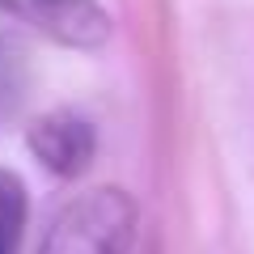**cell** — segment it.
I'll return each mask as SVG.
<instances>
[{"label": "cell", "instance_id": "cell-4", "mask_svg": "<svg viewBox=\"0 0 254 254\" xmlns=\"http://www.w3.org/2000/svg\"><path fill=\"white\" fill-rule=\"evenodd\" d=\"M26 216H30L26 182L13 170H0V254H17L21 233H26Z\"/></svg>", "mask_w": 254, "mask_h": 254}, {"label": "cell", "instance_id": "cell-5", "mask_svg": "<svg viewBox=\"0 0 254 254\" xmlns=\"http://www.w3.org/2000/svg\"><path fill=\"white\" fill-rule=\"evenodd\" d=\"M21 89H26V64H21V51L0 38V115H13V110H17Z\"/></svg>", "mask_w": 254, "mask_h": 254}, {"label": "cell", "instance_id": "cell-2", "mask_svg": "<svg viewBox=\"0 0 254 254\" xmlns=\"http://www.w3.org/2000/svg\"><path fill=\"white\" fill-rule=\"evenodd\" d=\"M0 13L68 51H102L115 21L98 0H0Z\"/></svg>", "mask_w": 254, "mask_h": 254}, {"label": "cell", "instance_id": "cell-3", "mask_svg": "<svg viewBox=\"0 0 254 254\" xmlns=\"http://www.w3.org/2000/svg\"><path fill=\"white\" fill-rule=\"evenodd\" d=\"M26 144L55 178H76L89 170L93 153H98V131L76 110H51L30 127Z\"/></svg>", "mask_w": 254, "mask_h": 254}, {"label": "cell", "instance_id": "cell-1", "mask_svg": "<svg viewBox=\"0 0 254 254\" xmlns=\"http://www.w3.org/2000/svg\"><path fill=\"white\" fill-rule=\"evenodd\" d=\"M140 208L123 187H93L51 220L38 254H127Z\"/></svg>", "mask_w": 254, "mask_h": 254}]
</instances>
